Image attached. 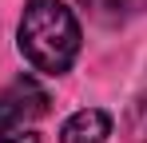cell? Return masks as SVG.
I'll return each instance as SVG.
<instances>
[{"instance_id":"6da1fadb","label":"cell","mask_w":147,"mask_h":143,"mask_svg":"<svg viewBox=\"0 0 147 143\" xmlns=\"http://www.w3.org/2000/svg\"><path fill=\"white\" fill-rule=\"evenodd\" d=\"M20 56L44 76H64L80 56V20L64 0H28L16 28Z\"/></svg>"},{"instance_id":"7a4b0ae2","label":"cell","mask_w":147,"mask_h":143,"mask_svg":"<svg viewBox=\"0 0 147 143\" xmlns=\"http://www.w3.org/2000/svg\"><path fill=\"white\" fill-rule=\"evenodd\" d=\"M48 111V92L36 80H16L8 92L0 95V139L12 131H24L32 119Z\"/></svg>"},{"instance_id":"3957f363","label":"cell","mask_w":147,"mask_h":143,"mask_svg":"<svg viewBox=\"0 0 147 143\" xmlns=\"http://www.w3.org/2000/svg\"><path fill=\"white\" fill-rule=\"evenodd\" d=\"M107 135H111V115L103 107H80L60 127V143H103Z\"/></svg>"},{"instance_id":"277c9868","label":"cell","mask_w":147,"mask_h":143,"mask_svg":"<svg viewBox=\"0 0 147 143\" xmlns=\"http://www.w3.org/2000/svg\"><path fill=\"white\" fill-rule=\"evenodd\" d=\"M123 135L131 143H147V92L127 107V115H123Z\"/></svg>"},{"instance_id":"5b68a950","label":"cell","mask_w":147,"mask_h":143,"mask_svg":"<svg viewBox=\"0 0 147 143\" xmlns=\"http://www.w3.org/2000/svg\"><path fill=\"white\" fill-rule=\"evenodd\" d=\"M0 143H40V135H36L32 127H24V131H12V135H4Z\"/></svg>"}]
</instances>
